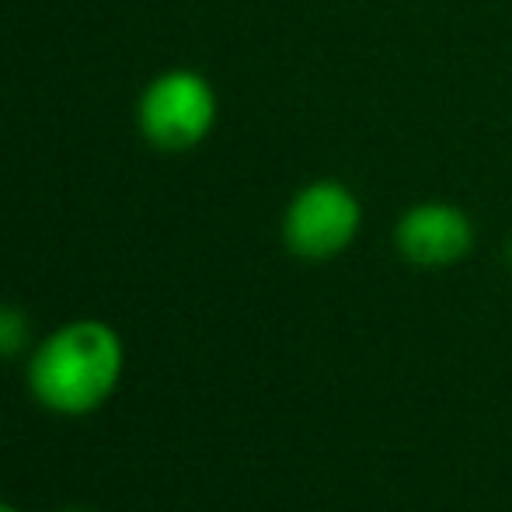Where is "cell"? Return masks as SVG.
Segmentation results:
<instances>
[{
    "label": "cell",
    "mask_w": 512,
    "mask_h": 512,
    "mask_svg": "<svg viewBox=\"0 0 512 512\" xmlns=\"http://www.w3.org/2000/svg\"><path fill=\"white\" fill-rule=\"evenodd\" d=\"M122 345L102 321H70L39 345L28 366L32 394L49 411L88 415L115 391Z\"/></svg>",
    "instance_id": "cell-1"
},
{
    "label": "cell",
    "mask_w": 512,
    "mask_h": 512,
    "mask_svg": "<svg viewBox=\"0 0 512 512\" xmlns=\"http://www.w3.org/2000/svg\"><path fill=\"white\" fill-rule=\"evenodd\" d=\"M216 102L213 84L196 70H164L161 77L143 88L140 105H136V122L150 147L182 154L192 150L213 133L216 126Z\"/></svg>",
    "instance_id": "cell-2"
},
{
    "label": "cell",
    "mask_w": 512,
    "mask_h": 512,
    "mask_svg": "<svg viewBox=\"0 0 512 512\" xmlns=\"http://www.w3.org/2000/svg\"><path fill=\"white\" fill-rule=\"evenodd\" d=\"M363 227V206L342 182H310L293 196L283 216V241L304 262H328L356 241Z\"/></svg>",
    "instance_id": "cell-3"
},
{
    "label": "cell",
    "mask_w": 512,
    "mask_h": 512,
    "mask_svg": "<svg viewBox=\"0 0 512 512\" xmlns=\"http://www.w3.org/2000/svg\"><path fill=\"white\" fill-rule=\"evenodd\" d=\"M394 244L415 269H450L471 255L474 223L453 203H418L398 220Z\"/></svg>",
    "instance_id": "cell-4"
},
{
    "label": "cell",
    "mask_w": 512,
    "mask_h": 512,
    "mask_svg": "<svg viewBox=\"0 0 512 512\" xmlns=\"http://www.w3.org/2000/svg\"><path fill=\"white\" fill-rule=\"evenodd\" d=\"M28 342V317L18 307L0 304V359H11Z\"/></svg>",
    "instance_id": "cell-5"
},
{
    "label": "cell",
    "mask_w": 512,
    "mask_h": 512,
    "mask_svg": "<svg viewBox=\"0 0 512 512\" xmlns=\"http://www.w3.org/2000/svg\"><path fill=\"white\" fill-rule=\"evenodd\" d=\"M506 258H509V269H512V237H509V244H506Z\"/></svg>",
    "instance_id": "cell-6"
},
{
    "label": "cell",
    "mask_w": 512,
    "mask_h": 512,
    "mask_svg": "<svg viewBox=\"0 0 512 512\" xmlns=\"http://www.w3.org/2000/svg\"><path fill=\"white\" fill-rule=\"evenodd\" d=\"M0 512H18V509H14V506H4V502H0Z\"/></svg>",
    "instance_id": "cell-7"
},
{
    "label": "cell",
    "mask_w": 512,
    "mask_h": 512,
    "mask_svg": "<svg viewBox=\"0 0 512 512\" xmlns=\"http://www.w3.org/2000/svg\"><path fill=\"white\" fill-rule=\"evenodd\" d=\"M67 512H84V509H67Z\"/></svg>",
    "instance_id": "cell-8"
}]
</instances>
